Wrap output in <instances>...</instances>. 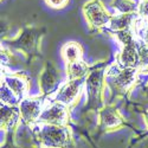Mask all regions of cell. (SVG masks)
I'll return each instance as SVG.
<instances>
[{"label":"cell","instance_id":"obj_1","mask_svg":"<svg viewBox=\"0 0 148 148\" xmlns=\"http://www.w3.org/2000/svg\"><path fill=\"white\" fill-rule=\"evenodd\" d=\"M108 65L109 64L106 59L96 62L90 65L89 72L84 79V91L87 95V102L82 109L83 115H89L92 112L97 114L106 106L104 91L107 89L106 72Z\"/></svg>","mask_w":148,"mask_h":148},{"label":"cell","instance_id":"obj_2","mask_svg":"<svg viewBox=\"0 0 148 148\" xmlns=\"http://www.w3.org/2000/svg\"><path fill=\"white\" fill-rule=\"evenodd\" d=\"M45 26L25 25L23 26L14 37H5L1 43L6 45L10 50L21 52L26 58V63L31 64L37 58L42 57V39L46 33Z\"/></svg>","mask_w":148,"mask_h":148},{"label":"cell","instance_id":"obj_3","mask_svg":"<svg viewBox=\"0 0 148 148\" xmlns=\"http://www.w3.org/2000/svg\"><path fill=\"white\" fill-rule=\"evenodd\" d=\"M140 70L138 68H120L115 62L109 64L106 72V82L112 96L110 103L115 98H129L132 91L139 84Z\"/></svg>","mask_w":148,"mask_h":148},{"label":"cell","instance_id":"obj_4","mask_svg":"<svg viewBox=\"0 0 148 148\" xmlns=\"http://www.w3.org/2000/svg\"><path fill=\"white\" fill-rule=\"evenodd\" d=\"M32 128V138L38 147L43 148H72L70 126H56L37 122Z\"/></svg>","mask_w":148,"mask_h":148},{"label":"cell","instance_id":"obj_5","mask_svg":"<svg viewBox=\"0 0 148 148\" xmlns=\"http://www.w3.org/2000/svg\"><path fill=\"white\" fill-rule=\"evenodd\" d=\"M82 13L88 24L90 33L102 32L109 26L113 14L106 8L101 0H88L82 6Z\"/></svg>","mask_w":148,"mask_h":148},{"label":"cell","instance_id":"obj_6","mask_svg":"<svg viewBox=\"0 0 148 148\" xmlns=\"http://www.w3.org/2000/svg\"><path fill=\"white\" fill-rule=\"evenodd\" d=\"M97 116H98V123H97L96 138H100L103 134L113 133V132L120 130L126 127L134 129L127 122L125 116L121 114L119 108L114 103L106 104L100 112L97 113Z\"/></svg>","mask_w":148,"mask_h":148},{"label":"cell","instance_id":"obj_7","mask_svg":"<svg viewBox=\"0 0 148 148\" xmlns=\"http://www.w3.org/2000/svg\"><path fill=\"white\" fill-rule=\"evenodd\" d=\"M62 81L60 70L55 65L53 62L46 60L38 76L39 95L43 97H52L59 89Z\"/></svg>","mask_w":148,"mask_h":148},{"label":"cell","instance_id":"obj_8","mask_svg":"<svg viewBox=\"0 0 148 148\" xmlns=\"http://www.w3.org/2000/svg\"><path fill=\"white\" fill-rule=\"evenodd\" d=\"M45 97L42 95L27 96L20 101L18 108L20 113V123L25 127H31L38 122L45 107Z\"/></svg>","mask_w":148,"mask_h":148},{"label":"cell","instance_id":"obj_9","mask_svg":"<svg viewBox=\"0 0 148 148\" xmlns=\"http://www.w3.org/2000/svg\"><path fill=\"white\" fill-rule=\"evenodd\" d=\"M84 79L85 78L73 79V81L68 79L52 96V101L59 102L69 107L70 109L75 108L81 100L82 92L84 91Z\"/></svg>","mask_w":148,"mask_h":148},{"label":"cell","instance_id":"obj_10","mask_svg":"<svg viewBox=\"0 0 148 148\" xmlns=\"http://www.w3.org/2000/svg\"><path fill=\"white\" fill-rule=\"evenodd\" d=\"M70 108L56 101L45 103L42 115L38 120L39 123H49L56 126H70L71 115Z\"/></svg>","mask_w":148,"mask_h":148},{"label":"cell","instance_id":"obj_11","mask_svg":"<svg viewBox=\"0 0 148 148\" xmlns=\"http://www.w3.org/2000/svg\"><path fill=\"white\" fill-rule=\"evenodd\" d=\"M1 82H4L7 85L19 101L29 96L31 83L29 76L25 72H6L5 69H1Z\"/></svg>","mask_w":148,"mask_h":148},{"label":"cell","instance_id":"obj_12","mask_svg":"<svg viewBox=\"0 0 148 148\" xmlns=\"http://www.w3.org/2000/svg\"><path fill=\"white\" fill-rule=\"evenodd\" d=\"M20 123L19 108L14 106L3 104L0 106V128L4 133L18 129Z\"/></svg>","mask_w":148,"mask_h":148},{"label":"cell","instance_id":"obj_13","mask_svg":"<svg viewBox=\"0 0 148 148\" xmlns=\"http://www.w3.org/2000/svg\"><path fill=\"white\" fill-rule=\"evenodd\" d=\"M133 31L136 38L148 45V1H140L138 16L133 25Z\"/></svg>","mask_w":148,"mask_h":148},{"label":"cell","instance_id":"obj_14","mask_svg":"<svg viewBox=\"0 0 148 148\" xmlns=\"http://www.w3.org/2000/svg\"><path fill=\"white\" fill-rule=\"evenodd\" d=\"M83 53H84L83 46L78 42H73V40L66 42L60 47V57L63 59L65 65H69V64L75 63V62L82 60Z\"/></svg>","mask_w":148,"mask_h":148},{"label":"cell","instance_id":"obj_15","mask_svg":"<svg viewBox=\"0 0 148 148\" xmlns=\"http://www.w3.org/2000/svg\"><path fill=\"white\" fill-rule=\"evenodd\" d=\"M138 13L134 14H115L113 16L110 24L107 29L102 32H117V31H125V30H133V25L136 19Z\"/></svg>","mask_w":148,"mask_h":148},{"label":"cell","instance_id":"obj_16","mask_svg":"<svg viewBox=\"0 0 148 148\" xmlns=\"http://www.w3.org/2000/svg\"><path fill=\"white\" fill-rule=\"evenodd\" d=\"M90 65H88L85 63V60H78L72 64L65 65V70H66V77L69 81H73V79H79V78H85L87 73L89 72Z\"/></svg>","mask_w":148,"mask_h":148},{"label":"cell","instance_id":"obj_17","mask_svg":"<svg viewBox=\"0 0 148 148\" xmlns=\"http://www.w3.org/2000/svg\"><path fill=\"white\" fill-rule=\"evenodd\" d=\"M112 6L119 14H134L138 13L139 4L135 0H110Z\"/></svg>","mask_w":148,"mask_h":148},{"label":"cell","instance_id":"obj_18","mask_svg":"<svg viewBox=\"0 0 148 148\" xmlns=\"http://www.w3.org/2000/svg\"><path fill=\"white\" fill-rule=\"evenodd\" d=\"M0 97H1V103L3 104H7V106H14L18 107L20 101L16 97V95L11 91V89L7 85L1 82V87H0Z\"/></svg>","mask_w":148,"mask_h":148},{"label":"cell","instance_id":"obj_19","mask_svg":"<svg viewBox=\"0 0 148 148\" xmlns=\"http://www.w3.org/2000/svg\"><path fill=\"white\" fill-rule=\"evenodd\" d=\"M0 51H1V68H6L7 65H11L13 63L14 56L12 53V50H10L8 47L1 45ZM13 64H16V63H13Z\"/></svg>","mask_w":148,"mask_h":148},{"label":"cell","instance_id":"obj_20","mask_svg":"<svg viewBox=\"0 0 148 148\" xmlns=\"http://www.w3.org/2000/svg\"><path fill=\"white\" fill-rule=\"evenodd\" d=\"M16 134H17V129L5 133V141L4 145H1V148H20L16 143Z\"/></svg>","mask_w":148,"mask_h":148},{"label":"cell","instance_id":"obj_21","mask_svg":"<svg viewBox=\"0 0 148 148\" xmlns=\"http://www.w3.org/2000/svg\"><path fill=\"white\" fill-rule=\"evenodd\" d=\"M44 3L50 7V8H53V10H63L65 8L70 0H44Z\"/></svg>","mask_w":148,"mask_h":148},{"label":"cell","instance_id":"obj_22","mask_svg":"<svg viewBox=\"0 0 148 148\" xmlns=\"http://www.w3.org/2000/svg\"><path fill=\"white\" fill-rule=\"evenodd\" d=\"M142 116H143V120H145V123H146V128H147V133L145 134V136H146V135H148V109L142 113Z\"/></svg>","mask_w":148,"mask_h":148},{"label":"cell","instance_id":"obj_23","mask_svg":"<svg viewBox=\"0 0 148 148\" xmlns=\"http://www.w3.org/2000/svg\"><path fill=\"white\" fill-rule=\"evenodd\" d=\"M143 91H145V95H146V96L148 97V83L146 84V87L143 88Z\"/></svg>","mask_w":148,"mask_h":148},{"label":"cell","instance_id":"obj_24","mask_svg":"<svg viewBox=\"0 0 148 148\" xmlns=\"http://www.w3.org/2000/svg\"><path fill=\"white\" fill-rule=\"evenodd\" d=\"M32 148H43V147H32Z\"/></svg>","mask_w":148,"mask_h":148},{"label":"cell","instance_id":"obj_25","mask_svg":"<svg viewBox=\"0 0 148 148\" xmlns=\"http://www.w3.org/2000/svg\"><path fill=\"white\" fill-rule=\"evenodd\" d=\"M140 1H148V0H140Z\"/></svg>","mask_w":148,"mask_h":148},{"label":"cell","instance_id":"obj_26","mask_svg":"<svg viewBox=\"0 0 148 148\" xmlns=\"http://www.w3.org/2000/svg\"><path fill=\"white\" fill-rule=\"evenodd\" d=\"M1 1H3V0H1Z\"/></svg>","mask_w":148,"mask_h":148}]
</instances>
